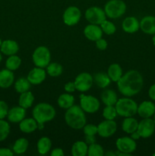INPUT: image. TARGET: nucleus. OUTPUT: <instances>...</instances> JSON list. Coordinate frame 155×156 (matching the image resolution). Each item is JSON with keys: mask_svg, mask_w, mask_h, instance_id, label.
<instances>
[{"mask_svg": "<svg viewBox=\"0 0 155 156\" xmlns=\"http://www.w3.org/2000/svg\"><path fill=\"white\" fill-rule=\"evenodd\" d=\"M153 122H154V123H155V113H154V114H153Z\"/></svg>", "mask_w": 155, "mask_h": 156, "instance_id": "obj_51", "label": "nucleus"}, {"mask_svg": "<svg viewBox=\"0 0 155 156\" xmlns=\"http://www.w3.org/2000/svg\"><path fill=\"white\" fill-rule=\"evenodd\" d=\"M115 109L119 116L125 117H132L137 114L138 105L132 99L124 98L117 101L115 103Z\"/></svg>", "mask_w": 155, "mask_h": 156, "instance_id": "obj_4", "label": "nucleus"}, {"mask_svg": "<svg viewBox=\"0 0 155 156\" xmlns=\"http://www.w3.org/2000/svg\"><path fill=\"white\" fill-rule=\"evenodd\" d=\"M116 147L119 152L131 154L135 152L137 145L133 139L125 136L116 140Z\"/></svg>", "mask_w": 155, "mask_h": 156, "instance_id": "obj_13", "label": "nucleus"}, {"mask_svg": "<svg viewBox=\"0 0 155 156\" xmlns=\"http://www.w3.org/2000/svg\"><path fill=\"white\" fill-rule=\"evenodd\" d=\"M46 71L52 77H57L62 73V66L57 62H52L47 66Z\"/></svg>", "mask_w": 155, "mask_h": 156, "instance_id": "obj_34", "label": "nucleus"}, {"mask_svg": "<svg viewBox=\"0 0 155 156\" xmlns=\"http://www.w3.org/2000/svg\"><path fill=\"white\" fill-rule=\"evenodd\" d=\"M81 16V13L78 8L75 6H70L63 14L64 23L68 26H73L79 22Z\"/></svg>", "mask_w": 155, "mask_h": 156, "instance_id": "obj_11", "label": "nucleus"}, {"mask_svg": "<svg viewBox=\"0 0 155 156\" xmlns=\"http://www.w3.org/2000/svg\"><path fill=\"white\" fill-rule=\"evenodd\" d=\"M105 13L110 18H118L125 14L126 5L122 0H110L105 5Z\"/></svg>", "mask_w": 155, "mask_h": 156, "instance_id": "obj_5", "label": "nucleus"}, {"mask_svg": "<svg viewBox=\"0 0 155 156\" xmlns=\"http://www.w3.org/2000/svg\"><path fill=\"white\" fill-rule=\"evenodd\" d=\"M51 155L52 156H63L64 152L62 149L57 148V149H54L53 151H52Z\"/></svg>", "mask_w": 155, "mask_h": 156, "instance_id": "obj_45", "label": "nucleus"}, {"mask_svg": "<svg viewBox=\"0 0 155 156\" xmlns=\"http://www.w3.org/2000/svg\"><path fill=\"white\" fill-rule=\"evenodd\" d=\"M2 59V54H1V53H0V62H1Z\"/></svg>", "mask_w": 155, "mask_h": 156, "instance_id": "obj_50", "label": "nucleus"}, {"mask_svg": "<svg viewBox=\"0 0 155 156\" xmlns=\"http://www.w3.org/2000/svg\"><path fill=\"white\" fill-rule=\"evenodd\" d=\"M140 28L147 34H155V17L148 15L145 16L140 21Z\"/></svg>", "mask_w": 155, "mask_h": 156, "instance_id": "obj_17", "label": "nucleus"}, {"mask_svg": "<svg viewBox=\"0 0 155 156\" xmlns=\"http://www.w3.org/2000/svg\"><path fill=\"white\" fill-rule=\"evenodd\" d=\"M155 130V123L153 120L149 118H143L140 123H138V126L137 131L142 138H148L151 136Z\"/></svg>", "mask_w": 155, "mask_h": 156, "instance_id": "obj_9", "label": "nucleus"}, {"mask_svg": "<svg viewBox=\"0 0 155 156\" xmlns=\"http://www.w3.org/2000/svg\"><path fill=\"white\" fill-rule=\"evenodd\" d=\"M58 105L63 109H68L74 102V98L69 94H62L58 98Z\"/></svg>", "mask_w": 155, "mask_h": 156, "instance_id": "obj_29", "label": "nucleus"}, {"mask_svg": "<svg viewBox=\"0 0 155 156\" xmlns=\"http://www.w3.org/2000/svg\"><path fill=\"white\" fill-rule=\"evenodd\" d=\"M15 76L12 70L2 69L0 71V88H9L13 84Z\"/></svg>", "mask_w": 155, "mask_h": 156, "instance_id": "obj_21", "label": "nucleus"}, {"mask_svg": "<svg viewBox=\"0 0 155 156\" xmlns=\"http://www.w3.org/2000/svg\"><path fill=\"white\" fill-rule=\"evenodd\" d=\"M13 152L7 148H1L0 149V156H12Z\"/></svg>", "mask_w": 155, "mask_h": 156, "instance_id": "obj_43", "label": "nucleus"}, {"mask_svg": "<svg viewBox=\"0 0 155 156\" xmlns=\"http://www.w3.org/2000/svg\"><path fill=\"white\" fill-rule=\"evenodd\" d=\"M100 25H101V29L103 30V32H104L105 34H106L108 35L112 34L116 30V27L114 25L113 23L111 22V21H106V20H104L100 24Z\"/></svg>", "mask_w": 155, "mask_h": 156, "instance_id": "obj_37", "label": "nucleus"}, {"mask_svg": "<svg viewBox=\"0 0 155 156\" xmlns=\"http://www.w3.org/2000/svg\"><path fill=\"white\" fill-rule=\"evenodd\" d=\"M9 113V106L4 101H0V119H4Z\"/></svg>", "mask_w": 155, "mask_h": 156, "instance_id": "obj_40", "label": "nucleus"}, {"mask_svg": "<svg viewBox=\"0 0 155 156\" xmlns=\"http://www.w3.org/2000/svg\"><path fill=\"white\" fill-rule=\"evenodd\" d=\"M55 116L56 110L49 104L40 103L33 109V117L37 122L40 129H43V123L53 120Z\"/></svg>", "mask_w": 155, "mask_h": 156, "instance_id": "obj_3", "label": "nucleus"}, {"mask_svg": "<svg viewBox=\"0 0 155 156\" xmlns=\"http://www.w3.org/2000/svg\"><path fill=\"white\" fill-rule=\"evenodd\" d=\"M2 40L0 39V47H1V45H2Z\"/></svg>", "mask_w": 155, "mask_h": 156, "instance_id": "obj_52", "label": "nucleus"}, {"mask_svg": "<svg viewBox=\"0 0 155 156\" xmlns=\"http://www.w3.org/2000/svg\"><path fill=\"white\" fill-rule=\"evenodd\" d=\"M106 17L105 11L96 6L89 8L85 12V18L93 24H100L104 20H106Z\"/></svg>", "mask_w": 155, "mask_h": 156, "instance_id": "obj_7", "label": "nucleus"}, {"mask_svg": "<svg viewBox=\"0 0 155 156\" xmlns=\"http://www.w3.org/2000/svg\"><path fill=\"white\" fill-rule=\"evenodd\" d=\"M0 49H1L2 53H4L5 55L12 56L18 53L19 47L16 41H12V40H6L2 43Z\"/></svg>", "mask_w": 155, "mask_h": 156, "instance_id": "obj_20", "label": "nucleus"}, {"mask_svg": "<svg viewBox=\"0 0 155 156\" xmlns=\"http://www.w3.org/2000/svg\"><path fill=\"white\" fill-rule=\"evenodd\" d=\"M30 88V82L25 78H20L15 83V88L17 92L24 93L29 91Z\"/></svg>", "mask_w": 155, "mask_h": 156, "instance_id": "obj_32", "label": "nucleus"}, {"mask_svg": "<svg viewBox=\"0 0 155 156\" xmlns=\"http://www.w3.org/2000/svg\"><path fill=\"white\" fill-rule=\"evenodd\" d=\"M21 58L15 54L12 55V56H9V57L6 60L5 66L8 69L14 71V70H16L19 68V66H21Z\"/></svg>", "mask_w": 155, "mask_h": 156, "instance_id": "obj_33", "label": "nucleus"}, {"mask_svg": "<svg viewBox=\"0 0 155 156\" xmlns=\"http://www.w3.org/2000/svg\"><path fill=\"white\" fill-rule=\"evenodd\" d=\"M117 114L116 109L114 106H106L103 109V116L106 120H113Z\"/></svg>", "mask_w": 155, "mask_h": 156, "instance_id": "obj_38", "label": "nucleus"}, {"mask_svg": "<svg viewBox=\"0 0 155 156\" xmlns=\"http://www.w3.org/2000/svg\"><path fill=\"white\" fill-rule=\"evenodd\" d=\"M137 113L142 118H149L153 116L155 113V105L152 101H145L138 106Z\"/></svg>", "mask_w": 155, "mask_h": 156, "instance_id": "obj_15", "label": "nucleus"}, {"mask_svg": "<svg viewBox=\"0 0 155 156\" xmlns=\"http://www.w3.org/2000/svg\"><path fill=\"white\" fill-rule=\"evenodd\" d=\"M9 133H10V126L9 123L3 119H0V142L5 140Z\"/></svg>", "mask_w": 155, "mask_h": 156, "instance_id": "obj_36", "label": "nucleus"}, {"mask_svg": "<svg viewBox=\"0 0 155 156\" xmlns=\"http://www.w3.org/2000/svg\"><path fill=\"white\" fill-rule=\"evenodd\" d=\"M38 127L37 122L34 118L24 119L20 122L19 128L23 133H30L36 130Z\"/></svg>", "mask_w": 155, "mask_h": 156, "instance_id": "obj_22", "label": "nucleus"}, {"mask_svg": "<svg viewBox=\"0 0 155 156\" xmlns=\"http://www.w3.org/2000/svg\"><path fill=\"white\" fill-rule=\"evenodd\" d=\"M116 123L112 120H106L97 126V133L103 138L113 135L116 131Z\"/></svg>", "mask_w": 155, "mask_h": 156, "instance_id": "obj_12", "label": "nucleus"}, {"mask_svg": "<svg viewBox=\"0 0 155 156\" xmlns=\"http://www.w3.org/2000/svg\"><path fill=\"white\" fill-rule=\"evenodd\" d=\"M50 52L47 47L44 46H40L38 47L36 50H34L32 56L33 63L35 66L40 68H45L50 64Z\"/></svg>", "mask_w": 155, "mask_h": 156, "instance_id": "obj_6", "label": "nucleus"}, {"mask_svg": "<svg viewBox=\"0 0 155 156\" xmlns=\"http://www.w3.org/2000/svg\"><path fill=\"white\" fill-rule=\"evenodd\" d=\"M152 41H153V45L155 46V34H153V38H152Z\"/></svg>", "mask_w": 155, "mask_h": 156, "instance_id": "obj_49", "label": "nucleus"}, {"mask_svg": "<svg viewBox=\"0 0 155 156\" xmlns=\"http://www.w3.org/2000/svg\"><path fill=\"white\" fill-rule=\"evenodd\" d=\"M65 120L67 124L74 129H82L86 125V117L83 109L78 105H72L67 109Z\"/></svg>", "mask_w": 155, "mask_h": 156, "instance_id": "obj_2", "label": "nucleus"}, {"mask_svg": "<svg viewBox=\"0 0 155 156\" xmlns=\"http://www.w3.org/2000/svg\"><path fill=\"white\" fill-rule=\"evenodd\" d=\"M84 36L91 41H96L102 37L103 30L97 24H91L86 26L84 30Z\"/></svg>", "mask_w": 155, "mask_h": 156, "instance_id": "obj_16", "label": "nucleus"}, {"mask_svg": "<svg viewBox=\"0 0 155 156\" xmlns=\"http://www.w3.org/2000/svg\"><path fill=\"white\" fill-rule=\"evenodd\" d=\"M33 101H34V97H33L32 92L29 91H25L24 93H21V96H20L19 106L27 109L32 106Z\"/></svg>", "mask_w": 155, "mask_h": 156, "instance_id": "obj_28", "label": "nucleus"}, {"mask_svg": "<svg viewBox=\"0 0 155 156\" xmlns=\"http://www.w3.org/2000/svg\"><path fill=\"white\" fill-rule=\"evenodd\" d=\"M153 156H155V152H154V153L153 154Z\"/></svg>", "mask_w": 155, "mask_h": 156, "instance_id": "obj_53", "label": "nucleus"}, {"mask_svg": "<svg viewBox=\"0 0 155 156\" xmlns=\"http://www.w3.org/2000/svg\"><path fill=\"white\" fill-rule=\"evenodd\" d=\"M108 76L113 82H118L122 76V70L120 66L117 63L111 64L108 68Z\"/></svg>", "mask_w": 155, "mask_h": 156, "instance_id": "obj_26", "label": "nucleus"}, {"mask_svg": "<svg viewBox=\"0 0 155 156\" xmlns=\"http://www.w3.org/2000/svg\"><path fill=\"white\" fill-rule=\"evenodd\" d=\"M81 108L84 111L93 114L98 111L100 108V101L98 99L91 95H81Z\"/></svg>", "mask_w": 155, "mask_h": 156, "instance_id": "obj_8", "label": "nucleus"}, {"mask_svg": "<svg viewBox=\"0 0 155 156\" xmlns=\"http://www.w3.org/2000/svg\"><path fill=\"white\" fill-rule=\"evenodd\" d=\"M26 115V109L22 107H14L8 113V119L12 123H19L24 120Z\"/></svg>", "mask_w": 155, "mask_h": 156, "instance_id": "obj_18", "label": "nucleus"}, {"mask_svg": "<svg viewBox=\"0 0 155 156\" xmlns=\"http://www.w3.org/2000/svg\"><path fill=\"white\" fill-rule=\"evenodd\" d=\"M122 27L126 33H135L140 28V22L135 17H127L123 21Z\"/></svg>", "mask_w": 155, "mask_h": 156, "instance_id": "obj_19", "label": "nucleus"}, {"mask_svg": "<svg viewBox=\"0 0 155 156\" xmlns=\"http://www.w3.org/2000/svg\"><path fill=\"white\" fill-rule=\"evenodd\" d=\"M141 137V136H140V134L138 133V131H135L134 133H131V138L133 139L134 140H138V139Z\"/></svg>", "mask_w": 155, "mask_h": 156, "instance_id": "obj_47", "label": "nucleus"}, {"mask_svg": "<svg viewBox=\"0 0 155 156\" xmlns=\"http://www.w3.org/2000/svg\"><path fill=\"white\" fill-rule=\"evenodd\" d=\"M85 140L88 144H92L96 143V140L94 136H85Z\"/></svg>", "mask_w": 155, "mask_h": 156, "instance_id": "obj_46", "label": "nucleus"}, {"mask_svg": "<svg viewBox=\"0 0 155 156\" xmlns=\"http://www.w3.org/2000/svg\"><path fill=\"white\" fill-rule=\"evenodd\" d=\"M96 46H97V47L99 50H104L107 47V42L106 41V40L102 39L101 37L99 40H97V41H96Z\"/></svg>", "mask_w": 155, "mask_h": 156, "instance_id": "obj_41", "label": "nucleus"}, {"mask_svg": "<svg viewBox=\"0 0 155 156\" xmlns=\"http://www.w3.org/2000/svg\"><path fill=\"white\" fill-rule=\"evenodd\" d=\"M102 101L106 106H114L118 101L116 93L110 89H106L101 94Z\"/></svg>", "mask_w": 155, "mask_h": 156, "instance_id": "obj_23", "label": "nucleus"}, {"mask_svg": "<svg viewBox=\"0 0 155 156\" xmlns=\"http://www.w3.org/2000/svg\"><path fill=\"white\" fill-rule=\"evenodd\" d=\"M138 126V122L136 119L132 118V117H126L122 124V128L123 131L127 133H132L137 130Z\"/></svg>", "mask_w": 155, "mask_h": 156, "instance_id": "obj_24", "label": "nucleus"}, {"mask_svg": "<svg viewBox=\"0 0 155 156\" xmlns=\"http://www.w3.org/2000/svg\"><path fill=\"white\" fill-rule=\"evenodd\" d=\"M93 77L88 73H82L75 78L74 85L76 89L81 92L88 91L93 85Z\"/></svg>", "mask_w": 155, "mask_h": 156, "instance_id": "obj_10", "label": "nucleus"}, {"mask_svg": "<svg viewBox=\"0 0 155 156\" xmlns=\"http://www.w3.org/2000/svg\"><path fill=\"white\" fill-rule=\"evenodd\" d=\"M119 156H130L131 154L129 153H126V152H120L119 153H118Z\"/></svg>", "mask_w": 155, "mask_h": 156, "instance_id": "obj_48", "label": "nucleus"}, {"mask_svg": "<svg viewBox=\"0 0 155 156\" xmlns=\"http://www.w3.org/2000/svg\"><path fill=\"white\" fill-rule=\"evenodd\" d=\"M93 80L97 86L101 88L107 87L111 82V79L108 76V74L103 73H99L94 75V77H93Z\"/></svg>", "mask_w": 155, "mask_h": 156, "instance_id": "obj_27", "label": "nucleus"}, {"mask_svg": "<svg viewBox=\"0 0 155 156\" xmlns=\"http://www.w3.org/2000/svg\"><path fill=\"white\" fill-rule=\"evenodd\" d=\"M148 95L151 100L155 101V83L150 87L148 90Z\"/></svg>", "mask_w": 155, "mask_h": 156, "instance_id": "obj_44", "label": "nucleus"}, {"mask_svg": "<svg viewBox=\"0 0 155 156\" xmlns=\"http://www.w3.org/2000/svg\"><path fill=\"white\" fill-rule=\"evenodd\" d=\"M29 143L26 139L20 138L15 141L13 146V150L16 154H22L27 151Z\"/></svg>", "mask_w": 155, "mask_h": 156, "instance_id": "obj_31", "label": "nucleus"}, {"mask_svg": "<svg viewBox=\"0 0 155 156\" xmlns=\"http://www.w3.org/2000/svg\"><path fill=\"white\" fill-rule=\"evenodd\" d=\"M88 147L85 143L78 141L73 144L71 147V154L74 156H85L88 155Z\"/></svg>", "mask_w": 155, "mask_h": 156, "instance_id": "obj_25", "label": "nucleus"}, {"mask_svg": "<svg viewBox=\"0 0 155 156\" xmlns=\"http://www.w3.org/2000/svg\"><path fill=\"white\" fill-rule=\"evenodd\" d=\"M76 87L74 85V82H69L65 85V90L67 92H73V91H75Z\"/></svg>", "mask_w": 155, "mask_h": 156, "instance_id": "obj_42", "label": "nucleus"}, {"mask_svg": "<svg viewBox=\"0 0 155 156\" xmlns=\"http://www.w3.org/2000/svg\"><path fill=\"white\" fill-rule=\"evenodd\" d=\"M88 155L89 156H103L104 155L103 147L95 143H92L88 147Z\"/></svg>", "mask_w": 155, "mask_h": 156, "instance_id": "obj_35", "label": "nucleus"}, {"mask_svg": "<svg viewBox=\"0 0 155 156\" xmlns=\"http://www.w3.org/2000/svg\"><path fill=\"white\" fill-rule=\"evenodd\" d=\"M85 136H95L97 133V126L94 124H88L84 126Z\"/></svg>", "mask_w": 155, "mask_h": 156, "instance_id": "obj_39", "label": "nucleus"}, {"mask_svg": "<svg viewBox=\"0 0 155 156\" xmlns=\"http://www.w3.org/2000/svg\"><path fill=\"white\" fill-rule=\"evenodd\" d=\"M143 84L142 76L136 70H129L117 82L119 92L127 97H132L139 93L142 89Z\"/></svg>", "mask_w": 155, "mask_h": 156, "instance_id": "obj_1", "label": "nucleus"}, {"mask_svg": "<svg viewBox=\"0 0 155 156\" xmlns=\"http://www.w3.org/2000/svg\"><path fill=\"white\" fill-rule=\"evenodd\" d=\"M46 79V71L43 68L37 67L33 68L29 73L27 79L32 85H40Z\"/></svg>", "mask_w": 155, "mask_h": 156, "instance_id": "obj_14", "label": "nucleus"}, {"mask_svg": "<svg viewBox=\"0 0 155 156\" xmlns=\"http://www.w3.org/2000/svg\"><path fill=\"white\" fill-rule=\"evenodd\" d=\"M52 146L51 140L48 137H42L37 143V150L41 155H45L50 150Z\"/></svg>", "mask_w": 155, "mask_h": 156, "instance_id": "obj_30", "label": "nucleus"}]
</instances>
